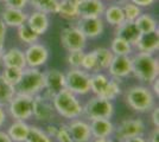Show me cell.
I'll list each match as a JSON object with an SVG mask.
<instances>
[{"label": "cell", "mask_w": 159, "mask_h": 142, "mask_svg": "<svg viewBox=\"0 0 159 142\" xmlns=\"http://www.w3.org/2000/svg\"><path fill=\"white\" fill-rule=\"evenodd\" d=\"M73 1H76V2H77V1H80V0H73Z\"/></svg>", "instance_id": "48"}, {"label": "cell", "mask_w": 159, "mask_h": 142, "mask_svg": "<svg viewBox=\"0 0 159 142\" xmlns=\"http://www.w3.org/2000/svg\"><path fill=\"white\" fill-rule=\"evenodd\" d=\"M24 54H25L27 68L40 69L47 64L50 57V51L47 45L38 41L27 45V47L24 50Z\"/></svg>", "instance_id": "11"}, {"label": "cell", "mask_w": 159, "mask_h": 142, "mask_svg": "<svg viewBox=\"0 0 159 142\" xmlns=\"http://www.w3.org/2000/svg\"><path fill=\"white\" fill-rule=\"evenodd\" d=\"M29 5L32 10L40 11L47 14H57L60 0H29Z\"/></svg>", "instance_id": "29"}, {"label": "cell", "mask_w": 159, "mask_h": 142, "mask_svg": "<svg viewBox=\"0 0 159 142\" xmlns=\"http://www.w3.org/2000/svg\"><path fill=\"white\" fill-rule=\"evenodd\" d=\"M7 115L14 121H25L32 118L33 97L23 94H16L6 107Z\"/></svg>", "instance_id": "6"}, {"label": "cell", "mask_w": 159, "mask_h": 142, "mask_svg": "<svg viewBox=\"0 0 159 142\" xmlns=\"http://www.w3.org/2000/svg\"><path fill=\"white\" fill-rule=\"evenodd\" d=\"M89 122V127L93 139L99 137H111L114 135L115 126L111 118H94Z\"/></svg>", "instance_id": "22"}, {"label": "cell", "mask_w": 159, "mask_h": 142, "mask_svg": "<svg viewBox=\"0 0 159 142\" xmlns=\"http://www.w3.org/2000/svg\"><path fill=\"white\" fill-rule=\"evenodd\" d=\"M25 142H53V140L48 135L47 131L43 128L30 124L29 135Z\"/></svg>", "instance_id": "33"}, {"label": "cell", "mask_w": 159, "mask_h": 142, "mask_svg": "<svg viewBox=\"0 0 159 142\" xmlns=\"http://www.w3.org/2000/svg\"><path fill=\"white\" fill-rule=\"evenodd\" d=\"M30 124L25 121H14L8 126L6 134L12 142H25L29 135Z\"/></svg>", "instance_id": "25"}, {"label": "cell", "mask_w": 159, "mask_h": 142, "mask_svg": "<svg viewBox=\"0 0 159 142\" xmlns=\"http://www.w3.org/2000/svg\"><path fill=\"white\" fill-rule=\"evenodd\" d=\"M90 93L108 101H114L122 94L120 82L105 72L90 74Z\"/></svg>", "instance_id": "4"}, {"label": "cell", "mask_w": 159, "mask_h": 142, "mask_svg": "<svg viewBox=\"0 0 159 142\" xmlns=\"http://www.w3.org/2000/svg\"><path fill=\"white\" fill-rule=\"evenodd\" d=\"M26 24L34 33H37L40 37L47 33L50 27V17L44 12L32 10L30 13H27Z\"/></svg>", "instance_id": "19"}, {"label": "cell", "mask_w": 159, "mask_h": 142, "mask_svg": "<svg viewBox=\"0 0 159 142\" xmlns=\"http://www.w3.org/2000/svg\"><path fill=\"white\" fill-rule=\"evenodd\" d=\"M92 52H93L94 58H95V72L107 71V69H108L113 57H114V54L109 50V47H96V49L92 50Z\"/></svg>", "instance_id": "26"}, {"label": "cell", "mask_w": 159, "mask_h": 142, "mask_svg": "<svg viewBox=\"0 0 159 142\" xmlns=\"http://www.w3.org/2000/svg\"><path fill=\"white\" fill-rule=\"evenodd\" d=\"M106 4L102 0H80L77 1L79 18L102 17Z\"/></svg>", "instance_id": "18"}, {"label": "cell", "mask_w": 159, "mask_h": 142, "mask_svg": "<svg viewBox=\"0 0 159 142\" xmlns=\"http://www.w3.org/2000/svg\"><path fill=\"white\" fill-rule=\"evenodd\" d=\"M17 36L19 38V41L26 45H30V44H33L36 41H38L39 39V36L37 33H34L32 30L29 27L26 23L20 25L19 27H17Z\"/></svg>", "instance_id": "32"}, {"label": "cell", "mask_w": 159, "mask_h": 142, "mask_svg": "<svg viewBox=\"0 0 159 142\" xmlns=\"http://www.w3.org/2000/svg\"><path fill=\"white\" fill-rule=\"evenodd\" d=\"M146 124L141 118H126L122 120L119 124L115 127L114 136L116 140H124L127 137L138 135H145Z\"/></svg>", "instance_id": "12"}, {"label": "cell", "mask_w": 159, "mask_h": 142, "mask_svg": "<svg viewBox=\"0 0 159 142\" xmlns=\"http://www.w3.org/2000/svg\"><path fill=\"white\" fill-rule=\"evenodd\" d=\"M90 142H113L111 137H99V139H92Z\"/></svg>", "instance_id": "46"}, {"label": "cell", "mask_w": 159, "mask_h": 142, "mask_svg": "<svg viewBox=\"0 0 159 142\" xmlns=\"http://www.w3.org/2000/svg\"><path fill=\"white\" fill-rule=\"evenodd\" d=\"M137 52L144 54H156L159 49V30L150 33H141L137 44L134 45Z\"/></svg>", "instance_id": "20"}, {"label": "cell", "mask_w": 159, "mask_h": 142, "mask_svg": "<svg viewBox=\"0 0 159 142\" xmlns=\"http://www.w3.org/2000/svg\"><path fill=\"white\" fill-rule=\"evenodd\" d=\"M17 94L34 97L44 90V71L38 68H25L19 82L14 85Z\"/></svg>", "instance_id": "5"}, {"label": "cell", "mask_w": 159, "mask_h": 142, "mask_svg": "<svg viewBox=\"0 0 159 142\" xmlns=\"http://www.w3.org/2000/svg\"><path fill=\"white\" fill-rule=\"evenodd\" d=\"M66 88V75L57 69H49L44 71V90L43 94L52 98L57 93Z\"/></svg>", "instance_id": "13"}, {"label": "cell", "mask_w": 159, "mask_h": 142, "mask_svg": "<svg viewBox=\"0 0 159 142\" xmlns=\"http://www.w3.org/2000/svg\"><path fill=\"white\" fill-rule=\"evenodd\" d=\"M4 7H12V8H19L25 10L29 6V0H2Z\"/></svg>", "instance_id": "37"}, {"label": "cell", "mask_w": 159, "mask_h": 142, "mask_svg": "<svg viewBox=\"0 0 159 142\" xmlns=\"http://www.w3.org/2000/svg\"><path fill=\"white\" fill-rule=\"evenodd\" d=\"M156 96L147 85H133L125 93L126 104L135 113H150L156 105Z\"/></svg>", "instance_id": "3"}, {"label": "cell", "mask_w": 159, "mask_h": 142, "mask_svg": "<svg viewBox=\"0 0 159 142\" xmlns=\"http://www.w3.org/2000/svg\"><path fill=\"white\" fill-rule=\"evenodd\" d=\"M109 50L112 51L114 56H132L134 47L126 41L121 39L119 37H114L111 41Z\"/></svg>", "instance_id": "30"}, {"label": "cell", "mask_w": 159, "mask_h": 142, "mask_svg": "<svg viewBox=\"0 0 159 142\" xmlns=\"http://www.w3.org/2000/svg\"><path fill=\"white\" fill-rule=\"evenodd\" d=\"M108 76L121 82L132 75V57L131 56H114L107 69Z\"/></svg>", "instance_id": "14"}, {"label": "cell", "mask_w": 159, "mask_h": 142, "mask_svg": "<svg viewBox=\"0 0 159 142\" xmlns=\"http://www.w3.org/2000/svg\"><path fill=\"white\" fill-rule=\"evenodd\" d=\"M0 142H12L11 139L8 137V135L6 134V131L0 130Z\"/></svg>", "instance_id": "45"}, {"label": "cell", "mask_w": 159, "mask_h": 142, "mask_svg": "<svg viewBox=\"0 0 159 142\" xmlns=\"http://www.w3.org/2000/svg\"><path fill=\"white\" fill-rule=\"evenodd\" d=\"M17 94L16 88L0 75V105L6 107L10 101L13 98V96Z\"/></svg>", "instance_id": "31"}, {"label": "cell", "mask_w": 159, "mask_h": 142, "mask_svg": "<svg viewBox=\"0 0 159 142\" xmlns=\"http://www.w3.org/2000/svg\"><path fill=\"white\" fill-rule=\"evenodd\" d=\"M69 142H75V141H73V140H71V141H69Z\"/></svg>", "instance_id": "49"}, {"label": "cell", "mask_w": 159, "mask_h": 142, "mask_svg": "<svg viewBox=\"0 0 159 142\" xmlns=\"http://www.w3.org/2000/svg\"><path fill=\"white\" fill-rule=\"evenodd\" d=\"M83 56H84V50L68 51V54H66V64L69 65V68H81V64H82V61H83Z\"/></svg>", "instance_id": "36"}, {"label": "cell", "mask_w": 159, "mask_h": 142, "mask_svg": "<svg viewBox=\"0 0 159 142\" xmlns=\"http://www.w3.org/2000/svg\"><path fill=\"white\" fill-rule=\"evenodd\" d=\"M102 19L105 23L113 27H116L120 24H122L125 21V15H124L121 4L112 2L111 5L105 7V11L102 13Z\"/></svg>", "instance_id": "24"}, {"label": "cell", "mask_w": 159, "mask_h": 142, "mask_svg": "<svg viewBox=\"0 0 159 142\" xmlns=\"http://www.w3.org/2000/svg\"><path fill=\"white\" fill-rule=\"evenodd\" d=\"M102 1H109V2H118V4H121V2H124V1H126V0H102Z\"/></svg>", "instance_id": "47"}, {"label": "cell", "mask_w": 159, "mask_h": 142, "mask_svg": "<svg viewBox=\"0 0 159 142\" xmlns=\"http://www.w3.org/2000/svg\"><path fill=\"white\" fill-rule=\"evenodd\" d=\"M132 57V75L141 83L151 84L159 75V62L154 54L137 52Z\"/></svg>", "instance_id": "1"}, {"label": "cell", "mask_w": 159, "mask_h": 142, "mask_svg": "<svg viewBox=\"0 0 159 142\" xmlns=\"http://www.w3.org/2000/svg\"><path fill=\"white\" fill-rule=\"evenodd\" d=\"M129 1L135 4L137 6H139L140 8H147V7L153 6L157 0H129Z\"/></svg>", "instance_id": "39"}, {"label": "cell", "mask_w": 159, "mask_h": 142, "mask_svg": "<svg viewBox=\"0 0 159 142\" xmlns=\"http://www.w3.org/2000/svg\"><path fill=\"white\" fill-rule=\"evenodd\" d=\"M140 31L135 25L134 21L125 20L119 26L115 27V37H119L121 39L129 43L133 47L137 44V41L140 37Z\"/></svg>", "instance_id": "23"}, {"label": "cell", "mask_w": 159, "mask_h": 142, "mask_svg": "<svg viewBox=\"0 0 159 142\" xmlns=\"http://www.w3.org/2000/svg\"><path fill=\"white\" fill-rule=\"evenodd\" d=\"M140 33H150L158 28V21L152 14L141 12L139 17L134 20Z\"/></svg>", "instance_id": "28"}, {"label": "cell", "mask_w": 159, "mask_h": 142, "mask_svg": "<svg viewBox=\"0 0 159 142\" xmlns=\"http://www.w3.org/2000/svg\"><path fill=\"white\" fill-rule=\"evenodd\" d=\"M148 87H150V89L152 90V93L154 94V96L158 97L159 96V78L158 77H157L154 81L151 82V84H150Z\"/></svg>", "instance_id": "43"}, {"label": "cell", "mask_w": 159, "mask_h": 142, "mask_svg": "<svg viewBox=\"0 0 159 142\" xmlns=\"http://www.w3.org/2000/svg\"><path fill=\"white\" fill-rule=\"evenodd\" d=\"M76 26L81 30V32L86 36L87 39H95L102 36L105 31V21L102 17H93V18H79L76 20Z\"/></svg>", "instance_id": "15"}, {"label": "cell", "mask_w": 159, "mask_h": 142, "mask_svg": "<svg viewBox=\"0 0 159 142\" xmlns=\"http://www.w3.org/2000/svg\"><path fill=\"white\" fill-rule=\"evenodd\" d=\"M151 121H152L153 127H157L159 128V107L158 105H154L153 109L151 110Z\"/></svg>", "instance_id": "40"}, {"label": "cell", "mask_w": 159, "mask_h": 142, "mask_svg": "<svg viewBox=\"0 0 159 142\" xmlns=\"http://www.w3.org/2000/svg\"><path fill=\"white\" fill-rule=\"evenodd\" d=\"M57 14L63 19L69 21H76L79 19L77 2L73 0H60Z\"/></svg>", "instance_id": "27"}, {"label": "cell", "mask_w": 159, "mask_h": 142, "mask_svg": "<svg viewBox=\"0 0 159 142\" xmlns=\"http://www.w3.org/2000/svg\"><path fill=\"white\" fill-rule=\"evenodd\" d=\"M23 70H24V69L5 67V68H2V71H1V74L0 75H1L8 83H11L12 85H16V84L19 82L20 77H21Z\"/></svg>", "instance_id": "35"}, {"label": "cell", "mask_w": 159, "mask_h": 142, "mask_svg": "<svg viewBox=\"0 0 159 142\" xmlns=\"http://www.w3.org/2000/svg\"><path fill=\"white\" fill-rule=\"evenodd\" d=\"M0 63L2 68L5 67H12V68L25 69L26 68V59L24 50L19 47H10L4 50L0 54Z\"/></svg>", "instance_id": "17"}, {"label": "cell", "mask_w": 159, "mask_h": 142, "mask_svg": "<svg viewBox=\"0 0 159 142\" xmlns=\"http://www.w3.org/2000/svg\"><path fill=\"white\" fill-rule=\"evenodd\" d=\"M121 7H122V11H124L125 20L128 21H134L143 12V8H140L135 4L131 2L129 0H126V1L121 2Z\"/></svg>", "instance_id": "34"}, {"label": "cell", "mask_w": 159, "mask_h": 142, "mask_svg": "<svg viewBox=\"0 0 159 142\" xmlns=\"http://www.w3.org/2000/svg\"><path fill=\"white\" fill-rule=\"evenodd\" d=\"M0 19L4 21L7 27L17 28L20 25L25 24L27 19V13L25 10L12 8V7H4L0 12Z\"/></svg>", "instance_id": "21"}, {"label": "cell", "mask_w": 159, "mask_h": 142, "mask_svg": "<svg viewBox=\"0 0 159 142\" xmlns=\"http://www.w3.org/2000/svg\"><path fill=\"white\" fill-rule=\"evenodd\" d=\"M56 111L52 105L51 98H49L44 94H38L33 97V111L32 117L42 123L53 122L56 117Z\"/></svg>", "instance_id": "10"}, {"label": "cell", "mask_w": 159, "mask_h": 142, "mask_svg": "<svg viewBox=\"0 0 159 142\" xmlns=\"http://www.w3.org/2000/svg\"><path fill=\"white\" fill-rule=\"evenodd\" d=\"M7 121V111L5 107L0 105V128L5 126V123Z\"/></svg>", "instance_id": "44"}, {"label": "cell", "mask_w": 159, "mask_h": 142, "mask_svg": "<svg viewBox=\"0 0 159 142\" xmlns=\"http://www.w3.org/2000/svg\"><path fill=\"white\" fill-rule=\"evenodd\" d=\"M119 142H147V139L145 135H138V136H132V137H127L124 140H120Z\"/></svg>", "instance_id": "41"}, {"label": "cell", "mask_w": 159, "mask_h": 142, "mask_svg": "<svg viewBox=\"0 0 159 142\" xmlns=\"http://www.w3.org/2000/svg\"><path fill=\"white\" fill-rule=\"evenodd\" d=\"M0 1H2V0H0Z\"/></svg>", "instance_id": "50"}, {"label": "cell", "mask_w": 159, "mask_h": 142, "mask_svg": "<svg viewBox=\"0 0 159 142\" xmlns=\"http://www.w3.org/2000/svg\"><path fill=\"white\" fill-rule=\"evenodd\" d=\"M66 128L71 140L75 142H90V140L93 139L89 122L82 120L81 117L70 120L66 123Z\"/></svg>", "instance_id": "16"}, {"label": "cell", "mask_w": 159, "mask_h": 142, "mask_svg": "<svg viewBox=\"0 0 159 142\" xmlns=\"http://www.w3.org/2000/svg\"><path fill=\"white\" fill-rule=\"evenodd\" d=\"M114 115V104L112 101L94 95L83 104V113L88 121L94 118H112Z\"/></svg>", "instance_id": "7"}, {"label": "cell", "mask_w": 159, "mask_h": 142, "mask_svg": "<svg viewBox=\"0 0 159 142\" xmlns=\"http://www.w3.org/2000/svg\"><path fill=\"white\" fill-rule=\"evenodd\" d=\"M147 142H159V128L154 127L147 137Z\"/></svg>", "instance_id": "42"}, {"label": "cell", "mask_w": 159, "mask_h": 142, "mask_svg": "<svg viewBox=\"0 0 159 142\" xmlns=\"http://www.w3.org/2000/svg\"><path fill=\"white\" fill-rule=\"evenodd\" d=\"M7 33V26L4 24V21L0 19V54H2L4 49V44H5V39H6Z\"/></svg>", "instance_id": "38"}, {"label": "cell", "mask_w": 159, "mask_h": 142, "mask_svg": "<svg viewBox=\"0 0 159 142\" xmlns=\"http://www.w3.org/2000/svg\"><path fill=\"white\" fill-rule=\"evenodd\" d=\"M61 44L66 51L75 50H84L87 46L86 36L81 32L76 24H70L61 30Z\"/></svg>", "instance_id": "9"}, {"label": "cell", "mask_w": 159, "mask_h": 142, "mask_svg": "<svg viewBox=\"0 0 159 142\" xmlns=\"http://www.w3.org/2000/svg\"><path fill=\"white\" fill-rule=\"evenodd\" d=\"M56 114L68 121L79 118L83 113V104L79 100L77 95L64 88L51 98Z\"/></svg>", "instance_id": "2"}, {"label": "cell", "mask_w": 159, "mask_h": 142, "mask_svg": "<svg viewBox=\"0 0 159 142\" xmlns=\"http://www.w3.org/2000/svg\"><path fill=\"white\" fill-rule=\"evenodd\" d=\"M66 88L77 96L90 93V74L81 68H69L66 74Z\"/></svg>", "instance_id": "8"}]
</instances>
